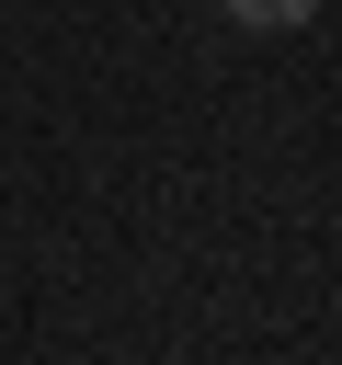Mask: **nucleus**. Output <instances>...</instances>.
Listing matches in <instances>:
<instances>
[{
	"label": "nucleus",
	"mask_w": 342,
	"mask_h": 365,
	"mask_svg": "<svg viewBox=\"0 0 342 365\" xmlns=\"http://www.w3.org/2000/svg\"><path fill=\"white\" fill-rule=\"evenodd\" d=\"M217 11H228V23H251V34H296L319 0H217Z\"/></svg>",
	"instance_id": "nucleus-1"
}]
</instances>
